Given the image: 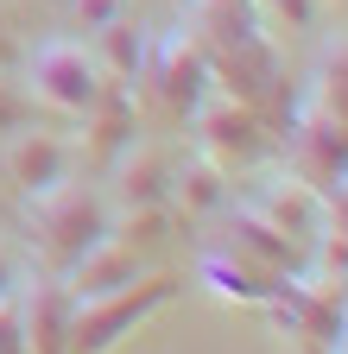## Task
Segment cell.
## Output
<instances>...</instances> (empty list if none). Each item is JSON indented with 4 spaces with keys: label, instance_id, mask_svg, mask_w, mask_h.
I'll return each instance as SVG.
<instances>
[{
    "label": "cell",
    "instance_id": "cell-1",
    "mask_svg": "<svg viewBox=\"0 0 348 354\" xmlns=\"http://www.w3.org/2000/svg\"><path fill=\"white\" fill-rule=\"evenodd\" d=\"M184 285L178 272H140L134 285H120L108 297H82L76 317H70V354H108L120 335H134L158 304H171Z\"/></svg>",
    "mask_w": 348,
    "mask_h": 354
},
{
    "label": "cell",
    "instance_id": "cell-2",
    "mask_svg": "<svg viewBox=\"0 0 348 354\" xmlns=\"http://www.w3.org/2000/svg\"><path fill=\"white\" fill-rule=\"evenodd\" d=\"M32 228H38V247H45L57 266H70L76 253H89L108 228H114V209L102 190L76 184V177H64L57 190L32 196Z\"/></svg>",
    "mask_w": 348,
    "mask_h": 354
},
{
    "label": "cell",
    "instance_id": "cell-3",
    "mask_svg": "<svg viewBox=\"0 0 348 354\" xmlns=\"http://www.w3.org/2000/svg\"><path fill=\"white\" fill-rule=\"evenodd\" d=\"M32 102L38 108H51V114H89L102 95H108V76L95 64L89 44H76V38H51V44H38V57H32Z\"/></svg>",
    "mask_w": 348,
    "mask_h": 354
},
{
    "label": "cell",
    "instance_id": "cell-4",
    "mask_svg": "<svg viewBox=\"0 0 348 354\" xmlns=\"http://www.w3.org/2000/svg\"><path fill=\"white\" fill-rule=\"evenodd\" d=\"M140 82L165 102V114H178V120H190V114L215 95V82H209V51H203V44H196L184 26H178V32H165L158 44H146Z\"/></svg>",
    "mask_w": 348,
    "mask_h": 354
},
{
    "label": "cell",
    "instance_id": "cell-5",
    "mask_svg": "<svg viewBox=\"0 0 348 354\" xmlns=\"http://www.w3.org/2000/svg\"><path fill=\"white\" fill-rule=\"evenodd\" d=\"M190 127H196V152L215 158L222 171H247V165L266 158V146H273V127L259 120V108H247L235 95H209L190 114Z\"/></svg>",
    "mask_w": 348,
    "mask_h": 354
},
{
    "label": "cell",
    "instance_id": "cell-6",
    "mask_svg": "<svg viewBox=\"0 0 348 354\" xmlns=\"http://www.w3.org/2000/svg\"><path fill=\"white\" fill-rule=\"evenodd\" d=\"M285 171L304 177V184L323 190V196L348 177V127H342L336 114L311 108L304 95H297V114H291V127H285Z\"/></svg>",
    "mask_w": 348,
    "mask_h": 354
},
{
    "label": "cell",
    "instance_id": "cell-7",
    "mask_svg": "<svg viewBox=\"0 0 348 354\" xmlns=\"http://www.w3.org/2000/svg\"><path fill=\"white\" fill-rule=\"evenodd\" d=\"M171 203V158L152 140H127L108 165V209L114 215H140Z\"/></svg>",
    "mask_w": 348,
    "mask_h": 354
},
{
    "label": "cell",
    "instance_id": "cell-8",
    "mask_svg": "<svg viewBox=\"0 0 348 354\" xmlns=\"http://www.w3.org/2000/svg\"><path fill=\"white\" fill-rule=\"evenodd\" d=\"M76 140H64V133H32V127H19L13 140H7V184L32 203V196H45V190H57L64 177H76Z\"/></svg>",
    "mask_w": 348,
    "mask_h": 354
},
{
    "label": "cell",
    "instance_id": "cell-9",
    "mask_svg": "<svg viewBox=\"0 0 348 354\" xmlns=\"http://www.w3.org/2000/svg\"><path fill=\"white\" fill-rule=\"evenodd\" d=\"M222 253H241L253 266H266V272H285V279H304L311 272V247H297L285 228H273L266 215H253L247 203L228 215V228H222Z\"/></svg>",
    "mask_w": 348,
    "mask_h": 354
},
{
    "label": "cell",
    "instance_id": "cell-10",
    "mask_svg": "<svg viewBox=\"0 0 348 354\" xmlns=\"http://www.w3.org/2000/svg\"><path fill=\"white\" fill-rule=\"evenodd\" d=\"M247 209L266 215L273 228H285L297 247H311V241L323 234V190H311V184H304V177H291V171L266 177V184L247 196Z\"/></svg>",
    "mask_w": 348,
    "mask_h": 354
},
{
    "label": "cell",
    "instance_id": "cell-11",
    "mask_svg": "<svg viewBox=\"0 0 348 354\" xmlns=\"http://www.w3.org/2000/svg\"><path fill=\"white\" fill-rule=\"evenodd\" d=\"M140 272H146V253L108 228L89 253H76V259L64 266V285H70L76 304H82V297H108V291H120V285H134Z\"/></svg>",
    "mask_w": 348,
    "mask_h": 354
},
{
    "label": "cell",
    "instance_id": "cell-12",
    "mask_svg": "<svg viewBox=\"0 0 348 354\" xmlns=\"http://www.w3.org/2000/svg\"><path fill=\"white\" fill-rule=\"evenodd\" d=\"M19 317L32 354H70V317H76V291L64 279H26L19 285Z\"/></svg>",
    "mask_w": 348,
    "mask_h": 354
},
{
    "label": "cell",
    "instance_id": "cell-13",
    "mask_svg": "<svg viewBox=\"0 0 348 354\" xmlns=\"http://www.w3.org/2000/svg\"><path fill=\"white\" fill-rule=\"evenodd\" d=\"M259 13L266 7H253V0H184V32L203 44L209 57L215 51H241V44L266 38Z\"/></svg>",
    "mask_w": 348,
    "mask_h": 354
},
{
    "label": "cell",
    "instance_id": "cell-14",
    "mask_svg": "<svg viewBox=\"0 0 348 354\" xmlns=\"http://www.w3.org/2000/svg\"><path fill=\"white\" fill-rule=\"evenodd\" d=\"M273 310L304 335V342H317V348H342V323H348V310L336 304V291L311 285V279H285V291L273 297Z\"/></svg>",
    "mask_w": 348,
    "mask_h": 354
},
{
    "label": "cell",
    "instance_id": "cell-15",
    "mask_svg": "<svg viewBox=\"0 0 348 354\" xmlns=\"http://www.w3.org/2000/svg\"><path fill=\"white\" fill-rule=\"evenodd\" d=\"M203 285L215 297H235V304H273L285 291V272H266V266H253L241 253H222V247H215L203 259Z\"/></svg>",
    "mask_w": 348,
    "mask_h": 354
},
{
    "label": "cell",
    "instance_id": "cell-16",
    "mask_svg": "<svg viewBox=\"0 0 348 354\" xmlns=\"http://www.w3.org/2000/svg\"><path fill=\"white\" fill-rule=\"evenodd\" d=\"M134 140V102H127V88L108 82V95L82 114V146L76 158H95V165H114V152Z\"/></svg>",
    "mask_w": 348,
    "mask_h": 354
},
{
    "label": "cell",
    "instance_id": "cell-17",
    "mask_svg": "<svg viewBox=\"0 0 348 354\" xmlns=\"http://www.w3.org/2000/svg\"><path fill=\"white\" fill-rule=\"evenodd\" d=\"M171 196H178L184 215H215L228 203V171L215 165V158H184V165H171Z\"/></svg>",
    "mask_w": 348,
    "mask_h": 354
},
{
    "label": "cell",
    "instance_id": "cell-18",
    "mask_svg": "<svg viewBox=\"0 0 348 354\" xmlns=\"http://www.w3.org/2000/svg\"><path fill=\"white\" fill-rule=\"evenodd\" d=\"M95 64H102V76L108 82H140V64H146V32L134 26V19H108V26H95Z\"/></svg>",
    "mask_w": 348,
    "mask_h": 354
},
{
    "label": "cell",
    "instance_id": "cell-19",
    "mask_svg": "<svg viewBox=\"0 0 348 354\" xmlns=\"http://www.w3.org/2000/svg\"><path fill=\"white\" fill-rule=\"evenodd\" d=\"M304 102L323 108V114H336L348 127V38H336L329 51L317 57V76H311V88H304Z\"/></svg>",
    "mask_w": 348,
    "mask_h": 354
},
{
    "label": "cell",
    "instance_id": "cell-20",
    "mask_svg": "<svg viewBox=\"0 0 348 354\" xmlns=\"http://www.w3.org/2000/svg\"><path fill=\"white\" fill-rule=\"evenodd\" d=\"M26 120H32V95H26V88H13L7 70H0V140H13Z\"/></svg>",
    "mask_w": 348,
    "mask_h": 354
},
{
    "label": "cell",
    "instance_id": "cell-21",
    "mask_svg": "<svg viewBox=\"0 0 348 354\" xmlns=\"http://www.w3.org/2000/svg\"><path fill=\"white\" fill-rule=\"evenodd\" d=\"M0 354H32V342H26V317H19V291L0 297Z\"/></svg>",
    "mask_w": 348,
    "mask_h": 354
},
{
    "label": "cell",
    "instance_id": "cell-22",
    "mask_svg": "<svg viewBox=\"0 0 348 354\" xmlns=\"http://www.w3.org/2000/svg\"><path fill=\"white\" fill-rule=\"evenodd\" d=\"M323 228L348 241V177H342V184H336V190L323 196Z\"/></svg>",
    "mask_w": 348,
    "mask_h": 354
},
{
    "label": "cell",
    "instance_id": "cell-23",
    "mask_svg": "<svg viewBox=\"0 0 348 354\" xmlns=\"http://www.w3.org/2000/svg\"><path fill=\"white\" fill-rule=\"evenodd\" d=\"M19 285H26V272H19V253H13L7 241H0V297H13Z\"/></svg>",
    "mask_w": 348,
    "mask_h": 354
},
{
    "label": "cell",
    "instance_id": "cell-24",
    "mask_svg": "<svg viewBox=\"0 0 348 354\" xmlns=\"http://www.w3.org/2000/svg\"><path fill=\"white\" fill-rule=\"evenodd\" d=\"M76 7H82V26H108V19H120V0H76Z\"/></svg>",
    "mask_w": 348,
    "mask_h": 354
},
{
    "label": "cell",
    "instance_id": "cell-25",
    "mask_svg": "<svg viewBox=\"0 0 348 354\" xmlns=\"http://www.w3.org/2000/svg\"><path fill=\"white\" fill-rule=\"evenodd\" d=\"M253 7H273V13H285L291 26H311V0H253Z\"/></svg>",
    "mask_w": 348,
    "mask_h": 354
},
{
    "label": "cell",
    "instance_id": "cell-26",
    "mask_svg": "<svg viewBox=\"0 0 348 354\" xmlns=\"http://www.w3.org/2000/svg\"><path fill=\"white\" fill-rule=\"evenodd\" d=\"M13 64V44H7V32H0V70H7Z\"/></svg>",
    "mask_w": 348,
    "mask_h": 354
},
{
    "label": "cell",
    "instance_id": "cell-27",
    "mask_svg": "<svg viewBox=\"0 0 348 354\" xmlns=\"http://www.w3.org/2000/svg\"><path fill=\"white\" fill-rule=\"evenodd\" d=\"M342 348H348V323H342Z\"/></svg>",
    "mask_w": 348,
    "mask_h": 354
},
{
    "label": "cell",
    "instance_id": "cell-28",
    "mask_svg": "<svg viewBox=\"0 0 348 354\" xmlns=\"http://www.w3.org/2000/svg\"><path fill=\"white\" fill-rule=\"evenodd\" d=\"M336 7H348V0H336Z\"/></svg>",
    "mask_w": 348,
    "mask_h": 354
},
{
    "label": "cell",
    "instance_id": "cell-29",
    "mask_svg": "<svg viewBox=\"0 0 348 354\" xmlns=\"http://www.w3.org/2000/svg\"><path fill=\"white\" fill-rule=\"evenodd\" d=\"M336 354H348V348H336Z\"/></svg>",
    "mask_w": 348,
    "mask_h": 354
}]
</instances>
